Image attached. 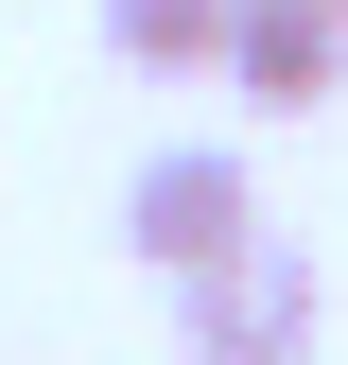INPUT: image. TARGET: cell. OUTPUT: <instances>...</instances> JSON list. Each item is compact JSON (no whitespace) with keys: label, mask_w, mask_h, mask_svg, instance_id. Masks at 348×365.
I'll return each mask as SVG.
<instances>
[{"label":"cell","mask_w":348,"mask_h":365,"mask_svg":"<svg viewBox=\"0 0 348 365\" xmlns=\"http://www.w3.org/2000/svg\"><path fill=\"white\" fill-rule=\"evenodd\" d=\"M314 313H331V279H314V244H227L209 279H174V331H192V365H261V348H314Z\"/></svg>","instance_id":"2"},{"label":"cell","mask_w":348,"mask_h":365,"mask_svg":"<svg viewBox=\"0 0 348 365\" xmlns=\"http://www.w3.org/2000/svg\"><path fill=\"white\" fill-rule=\"evenodd\" d=\"M261 365H314V348H261Z\"/></svg>","instance_id":"5"},{"label":"cell","mask_w":348,"mask_h":365,"mask_svg":"<svg viewBox=\"0 0 348 365\" xmlns=\"http://www.w3.org/2000/svg\"><path fill=\"white\" fill-rule=\"evenodd\" d=\"M227 87L261 122L331 105V87H348V0H244V18H227Z\"/></svg>","instance_id":"3"},{"label":"cell","mask_w":348,"mask_h":365,"mask_svg":"<svg viewBox=\"0 0 348 365\" xmlns=\"http://www.w3.org/2000/svg\"><path fill=\"white\" fill-rule=\"evenodd\" d=\"M122 244H140L157 279H209L227 244H261V174H244L227 140H174V157H140V174H122Z\"/></svg>","instance_id":"1"},{"label":"cell","mask_w":348,"mask_h":365,"mask_svg":"<svg viewBox=\"0 0 348 365\" xmlns=\"http://www.w3.org/2000/svg\"><path fill=\"white\" fill-rule=\"evenodd\" d=\"M227 18H244V0H105V53L140 87H209V70H227Z\"/></svg>","instance_id":"4"}]
</instances>
